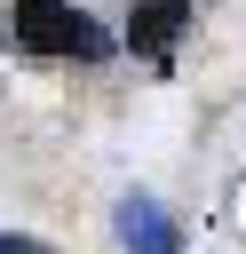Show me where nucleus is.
Returning a JSON list of instances; mask_svg holds the SVG:
<instances>
[{"instance_id": "20e7f679", "label": "nucleus", "mask_w": 246, "mask_h": 254, "mask_svg": "<svg viewBox=\"0 0 246 254\" xmlns=\"http://www.w3.org/2000/svg\"><path fill=\"white\" fill-rule=\"evenodd\" d=\"M0 254H56V246H40V238H0Z\"/></svg>"}, {"instance_id": "f03ea898", "label": "nucleus", "mask_w": 246, "mask_h": 254, "mask_svg": "<svg viewBox=\"0 0 246 254\" xmlns=\"http://www.w3.org/2000/svg\"><path fill=\"white\" fill-rule=\"evenodd\" d=\"M183 24H190V0H135V16H127V48L159 64V56L175 48Z\"/></svg>"}, {"instance_id": "f257e3e1", "label": "nucleus", "mask_w": 246, "mask_h": 254, "mask_svg": "<svg viewBox=\"0 0 246 254\" xmlns=\"http://www.w3.org/2000/svg\"><path fill=\"white\" fill-rule=\"evenodd\" d=\"M0 32H8V48H16V56H40V64H56V56L103 64V56H111V32H103L79 0H8Z\"/></svg>"}, {"instance_id": "7ed1b4c3", "label": "nucleus", "mask_w": 246, "mask_h": 254, "mask_svg": "<svg viewBox=\"0 0 246 254\" xmlns=\"http://www.w3.org/2000/svg\"><path fill=\"white\" fill-rule=\"evenodd\" d=\"M119 230H127V246H135V254H175V230H167V214H159L151 198H127Z\"/></svg>"}]
</instances>
